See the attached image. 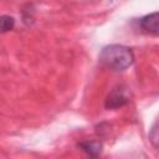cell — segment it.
Masks as SVG:
<instances>
[{
    "instance_id": "3",
    "label": "cell",
    "mask_w": 159,
    "mask_h": 159,
    "mask_svg": "<svg viewBox=\"0 0 159 159\" xmlns=\"http://www.w3.org/2000/svg\"><path fill=\"white\" fill-rule=\"evenodd\" d=\"M139 26L144 32L159 36V11L143 16L139 20Z\"/></svg>"
},
{
    "instance_id": "6",
    "label": "cell",
    "mask_w": 159,
    "mask_h": 159,
    "mask_svg": "<svg viewBox=\"0 0 159 159\" xmlns=\"http://www.w3.org/2000/svg\"><path fill=\"white\" fill-rule=\"evenodd\" d=\"M15 25V20L12 16L10 15H2L1 20H0V26H1V32H7L10 30H12Z\"/></svg>"
},
{
    "instance_id": "1",
    "label": "cell",
    "mask_w": 159,
    "mask_h": 159,
    "mask_svg": "<svg viewBox=\"0 0 159 159\" xmlns=\"http://www.w3.org/2000/svg\"><path fill=\"white\" fill-rule=\"evenodd\" d=\"M134 55L132 50L123 45H108L99 55V62L113 71H124L132 66Z\"/></svg>"
},
{
    "instance_id": "5",
    "label": "cell",
    "mask_w": 159,
    "mask_h": 159,
    "mask_svg": "<svg viewBox=\"0 0 159 159\" xmlns=\"http://www.w3.org/2000/svg\"><path fill=\"white\" fill-rule=\"evenodd\" d=\"M148 137H149V142L152 143V145L155 149H159V117L155 119V122L150 127Z\"/></svg>"
},
{
    "instance_id": "4",
    "label": "cell",
    "mask_w": 159,
    "mask_h": 159,
    "mask_svg": "<svg viewBox=\"0 0 159 159\" xmlns=\"http://www.w3.org/2000/svg\"><path fill=\"white\" fill-rule=\"evenodd\" d=\"M78 147L91 157H97L102 152V143L97 140H83L78 144Z\"/></svg>"
},
{
    "instance_id": "2",
    "label": "cell",
    "mask_w": 159,
    "mask_h": 159,
    "mask_svg": "<svg viewBox=\"0 0 159 159\" xmlns=\"http://www.w3.org/2000/svg\"><path fill=\"white\" fill-rule=\"evenodd\" d=\"M129 102V91L125 86L114 87L106 98L104 107L107 109H118Z\"/></svg>"
}]
</instances>
